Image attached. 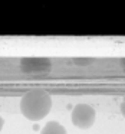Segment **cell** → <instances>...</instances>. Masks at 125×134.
I'll list each match as a JSON object with an SVG mask.
<instances>
[{
	"instance_id": "2",
	"label": "cell",
	"mask_w": 125,
	"mask_h": 134,
	"mask_svg": "<svg viewBox=\"0 0 125 134\" xmlns=\"http://www.w3.org/2000/svg\"><path fill=\"white\" fill-rule=\"evenodd\" d=\"M72 122L78 128H89L95 122V110L88 104H78L72 110Z\"/></svg>"
},
{
	"instance_id": "6",
	"label": "cell",
	"mask_w": 125,
	"mask_h": 134,
	"mask_svg": "<svg viewBox=\"0 0 125 134\" xmlns=\"http://www.w3.org/2000/svg\"><path fill=\"white\" fill-rule=\"evenodd\" d=\"M3 124H4V121H3V118L0 117V131H2V128H3Z\"/></svg>"
},
{
	"instance_id": "5",
	"label": "cell",
	"mask_w": 125,
	"mask_h": 134,
	"mask_svg": "<svg viewBox=\"0 0 125 134\" xmlns=\"http://www.w3.org/2000/svg\"><path fill=\"white\" fill-rule=\"evenodd\" d=\"M121 113H122V115H124V118H125V97H124V99H122V102H121Z\"/></svg>"
},
{
	"instance_id": "4",
	"label": "cell",
	"mask_w": 125,
	"mask_h": 134,
	"mask_svg": "<svg viewBox=\"0 0 125 134\" xmlns=\"http://www.w3.org/2000/svg\"><path fill=\"white\" fill-rule=\"evenodd\" d=\"M40 134H66V130L62 124L58 121H49L43 128H42Z\"/></svg>"
},
{
	"instance_id": "1",
	"label": "cell",
	"mask_w": 125,
	"mask_h": 134,
	"mask_svg": "<svg viewBox=\"0 0 125 134\" xmlns=\"http://www.w3.org/2000/svg\"><path fill=\"white\" fill-rule=\"evenodd\" d=\"M52 98L45 91H29L20 99V111L30 121H40L49 114Z\"/></svg>"
},
{
	"instance_id": "3",
	"label": "cell",
	"mask_w": 125,
	"mask_h": 134,
	"mask_svg": "<svg viewBox=\"0 0 125 134\" xmlns=\"http://www.w3.org/2000/svg\"><path fill=\"white\" fill-rule=\"evenodd\" d=\"M22 69L26 72H35V71H49L50 62L42 58H27L20 62Z\"/></svg>"
}]
</instances>
